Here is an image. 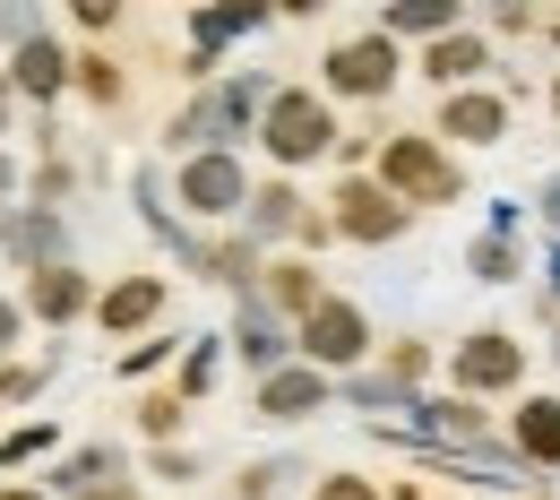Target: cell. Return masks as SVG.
<instances>
[{"mask_svg": "<svg viewBox=\"0 0 560 500\" xmlns=\"http://www.w3.org/2000/svg\"><path fill=\"white\" fill-rule=\"evenodd\" d=\"M293 251H302V259L337 251V216H328V208H311V216H302V242H293Z\"/></svg>", "mask_w": 560, "mask_h": 500, "instance_id": "obj_38", "label": "cell"}, {"mask_svg": "<svg viewBox=\"0 0 560 500\" xmlns=\"http://www.w3.org/2000/svg\"><path fill=\"white\" fill-rule=\"evenodd\" d=\"M78 104H86L95 121L130 113V61H121L113 44H78Z\"/></svg>", "mask_w": 560, "mask_h": 500, "instance_id": "obj_22", "label": "cell"}, {"mask_svg": "<svg viewBox=\"0 0 560 500\" xmlns=\"http://www.w3.org/2000/svg\"><path fill=\"white\" fill-rule=\"evenodd\" d=\"M224 362H233V354H224V337H190V346H182V371H173V388L199 406V397L215 388V371H224Z\"/></svg>", "mask_w": 560, "mask_h": 500, "instance_id": "obj_29", "label": "cell"}, {"mask_svg": "<svg viewBox=\"0 0 560 500\" xmlns=\"http://www.w3.org/2000/svg\"><path fill=\"white\" fill-rule=\"evenodd\" d=\"M61 457H70V431L52 423V415H26V423L0 431V466H9V475H18V466H44V475H52Z\"/></svg>", "mask_w": 560, "mask_h": 500, "instance_id": "obj_23", "label": "cell"}, {"mask_svg": "<svg viewBox=\"0 0 560 500\" xmlns=\"http://www.w3.org/2000/svg\"><path fill=\"white\" fill-rule=\"evenodd\" d=\"M113 484H130V449H113V440H78L70 457L44 475L52 500H104Z\"/></svg>", "mask_w": 560, "mask_h": 500, "instance_id": "obj_19", "label": "cell"}, {"mask_svg": "<svg viewBox=\"0 0 560 500\" xmlns=\"http://www.w3.org/2000/svg\"><path fill=\"white\" fill-rule=\"evenodd\" d=\"M526 500H552V492H526Z\"/></svg>", "mask_w": 560, "mask_h": 500, "instance_id": "obj_49", "label": "cell"}, {"mask_svg": "<svg viewBox=\"0 0 560 500\" xmlns=\"http://www.w3.org/2000/svg\"><path fill=\"white\" fill-rule=\"evenodd\" d=\"M440 147H457V155H483L517 130V95L491 78V86H457V95H431V121H422Z\"/></svg>", "mask_w": 560, "mask_h": 500, "instance_id": "obj_8", "label": "cell"}, {"mask_svg": "<svg viewBox=\"0 0 560 500\" xmlns=\"http://www.w3.org/2000/svg\"><path fill=\"white\" fill-rule=\"evenodd\" d=\"M371 173H380V182H388V190H397L415 216L457 208V199H466V155H457V147H440L431 130H388Z\"/></svg>", "mask_w": 560, "mask_h": 500, "instance_id": "obj_3", "label": "cell"}, {"mask_svg": "<svg viewBox=\"0 0 560 500\" xmlns=\"http://www.w3.org/2000/svg\"><path fill=\"white\" fill-rule=\"evenodd\" d=\"M164 311H173V277H155V268H130V277H104V302H95V328L130 354L147 346L155 328H164Z\"/></svg>", "mask_w": 560, "mask_h": 500, "instance_id": "obj_10", "label": "cell"}, {"mask_svg": "<svg viewBox=\"0 0 560 500\" xmlns=\"http://www.w3.org/2000/svg\"><path fill=\"white\" fill-rule=\"evenodd\" d=\"M319 208L337 216V242H346V251H397V242L422 224V216L406 208V199H397L380 173H337Z\"/></svg>", "mask_w": 560, "mask_h": 500, "instance_id": "obj_6", "label": "cell"}, {"mask_svg": "<svg viewBox=\"0 0 560 500\" xmlns=\"http://www.w3.org/2000/svg\"><path fill=\"white\" fill-rule=\"evenodd\" d=\"M500 440H509V457H517L526 475H560V388H526V397L509 406Z\"/></svg>", "mask_w": 560, "mask_h": 500, "instance_id": "obj_16", "label": "cell"}, {"mask_svg": "<svg viewBox=\"0 0 560 500\" xmlns=\"http://www.w3.org/2000/svg\"><path fill=\"white\" fill-rule=\"evenodd\" d=\"M302 216H311V199H302V182H284V173H259V190H250V208H242V233L277 259V251H293L302 242Z\"/></svg>", "mask_w": 560, "mask_h": 500, "instance_id": "obj_18", "label": "cell"}, {"mask_svg": "<svg viewBox=\"0 0 560 500\" xmlns=\"http://www.w3.org/2000/svg\"><path fill=\"white\" fill-rule=\"evenodd\" d=\"M337 147H346V121H337V104L319 95V78H284L277 104H268V121H259V173H284V182H302L311 164H337Z\"/></svg>", "mask_w": 560, "mask_h": 500, "instance_id": "obj_1", "label": "cell"}, {"mask_svg": "<svg viewBox=\"0 0 560 500\" xmlns=\"http://www.w3.org/2000/svg\"><path fill=\"white\" fill-rule=\"evenodd\" d=\"M44 380H52V354H18V362H0V415H9V406H35V397H44Z\"/></svg>", "mask_w": 560, "mask_h": 500, "instance_id": "obj_31", "label": "cell"}, {"mask_svg": "<svg viewBox=\"0 0 560 500\" xmlns=\"http://www.w3.org/2000/svg\"><path fill=\"white\" fill-rule=\"evenodd\" d=\"M0 500H52L44 484H0Z\"/></svg>", "mask_w": 560, "mask_h": 500, "instance_id": "obj_43", "label": "cell"}, {"mask_svg": "<svg viewBox=\"0 0 560 500\" xmlns=\"http://www.w3.org/2000/svg\"><path fill=\"white\" fill-rule=\"evenodd\" d=\"M130 199H139V216H147V233H155V242H164V251H173V233H182V216L164 208V199H173V190H164V164H139V182H130Z\"/></svg>", "mask_w": 560, "mask_h": 500, "instance_id": "obj_30", "label": "cell"}, {"mask_svg": "<svg viewBox=\"0 0 560 500\" xmlns=\"http://www.w3.org/2000/svg\"><path fill=\"white\" fill-rule=\"evenodd\" d=\"M526 208H535V224H544V233L560 242V164L544 173V182H535V199H526Z\"/></svg>", "mask_w": 560, "mask_h": 500, "instance_id": "obj_39", "label": "cell"}, {"mask_svg": "<svg viewBox=\"0 0 560 500\" xmlns=\"http://www.w3.org/2000/svg\"><path fill=\"white\" fill-rule=\"evenodd\" d=\"M544 113H552V121H560V70L544 78Z\"/></svg>", "mask_w": 560, "mask_h": 500, "instance_id": "obj_44", "label": "cell"}, {"mask_svg": "<svg viewBox=\"0 0 560 500\" xmlns=\"http://www.w3.org/2000/svg\"><path fill=\"white\" fill-rule=\"evenodd\" d=\"M380 35H397L406 53L422 44H440V35H457V26H475V9L466 0H380V18H371Z\"/></svg>", "mask_w": 560, "mask_h": 500, "instance_id": "obj_21", "label": "cell"}, {"mask_svg": "<svg viewBox=\"0 0 560 500\" xmlns=\"http://www.w3.org/2000/svg\"><path fill=\"white\" fill-rule=\"evenodd\" d=\"M526 371H535V346L517 337V328H466L457 346H448V388L457 397H475V406H491V397H526Z\"/></svg>", "mask_w": 560, "mask_h": 500, "instance_id": "obj_5", "label": "cell"}, {"mask_svg": "<svg viewBox=\"0 0 560 500\" xmlns=\"http://www.w3.org/2000/svg\"><path fill=\"white\" fill-rule=\"evenodd\" d=\"M18 208H26V173H18V155L0 147V224H9Z\"/></svg>", "mask_w": 560, "mask_h": 500, "instance_id": "obj_41", "label": "cell"}, {"mask_svg": "<svg viewBox=\"0 0 560 500\" xmlns=\"http://www.w3.org/2000/svg\"><path fill=\"white\" fill-rule=\"evenodd\" d=\"M544 362H552V371H560V328H552V337H544Z\"/></svg>", "mask_w": 560, "mask_h": 500, "instance_id": "obj_46", "label": "cell"}, {"mask_svg": "<svg viewBox=\"0 0 560 500\" xmlns=\"http://www.w3.org/2000/svg\"><path fill=\"white\" fill-rule=\"evenodd\" d=\"M328 293H337V286H328V277H319V259H302V251H277V259H268V277H259V302H268L277 319H293V328H302Z\"/></svg>", "mask_w": 560, "mask_h": 500, "instance_id": "obj_20", "label": "cell"}, {"mask_svg": "<svg viewBox=\"0 0 560 500\" xmlns=\"http://www.w3.org/2000/svg\"><path fill=\"white\" fill-rule=\"evenodd\" d=\"M104 500H147V492H139V484H113V492H104Z\"/></svg>", "mask_w": 560, "mask_h": 500, "instance_id": "obj_45", "label": "cell"}, {"mask_svg": "<svg viewBox=\"0 0 560 500\" xmlns=\"http://www.w3.org/2000/svg\"><path fill=\"white\" fill-rule=\"evenodd\" d=\"M164 362H173V337H147V346H130L113 371H121V380H147V371H164Z\"/></svg>", "mask_w": 560, "mask_h": 500, "instance_id": "obj_36", "label": "cell"}, {"mask_svg": "<svg viewBox=\"0 0 560 500\" xmlns=\"http://www.w3.org/2000/svg\"><path fill=\"white\" fill-rule=\"evenodd\" d=\"M18 302H26V328H95V302H104V277L86 268V259H70V268H44V277H26L18 286Z\"/></svg>", "mask_w": 560, "mask_h": 500, "instance_id": "obj_12", "label": "cell"}, {"mask_svg": "<svg viewBox=\"0 0 560 500\" xmlns=\"http://www.w3.org/2000/svg\"><path fill=\"white\" fill-rule=\"evenodd\" d=\"M466 277L475 286H526V233H475L466 242Z\"/></svg>", "mask_w": 560, "mask_h": 500, "instance_id": "obj_26", "label": "cell"}, {"mask_svg": "<svg viewBox=\"0 0 560 500\" xmlns=\"http://www.w3.org/2000/svg\"><path fill=\"white\" fill-rule=\"evenodd\" d=\"M26 35H44V18H35V9H26V0H9V9H0V44H9V53H18V44H26Z\"/></svg>", "mask_w": 560, "mask_h": 500, "instance_id": "obj_40", "label": "cell"}, {"mask_svg": "<svg viewBox=\"0 0 560 500\" xmlns=\"http://www.w3.org/2000/svg\"><path fill=\"white\" fill-rule=\"evenodd\" d=\"M328 406H346V380H328V371H311V362H284L277 380L250 388V423H268V431L319 423Z\"/></svg>", "mask_w": 560, "mask_h": 500, "instance_id": "obj_11", "label": "cell"}, {"mask_svg": "<svg viewBox=\"0 0 560 500\" xmlns=\"http://www.w3.org/2000/svg\"><path fill=\"white\" fill-rule=\"evenodd\" d=\"M70 26L86 35V44H104V35L121 26V0H70Z\"/></svg>", "mask_w": 560, "mask_h": 500, "instance_id": "obj_35", "label": "cell"}, {"mask_svg": "<svg viewBox=\"0 0 560 500\" xmlns=\"http://www.w3.org/2000/svg\"><path fill=\"white\" fill-rule=\"evenodd\" d=\"M544 44H552V53H560V9H552V26H544Z\"/></svg>", "mask_w": 560, "mask_h": 500, "instance_id": "obj_47", "label": "cell"}, {"mask_svg": "<svg viewBox=\"0 0 560 500\" xmlns=\"http://www.w3.org/2000/svg\"><path fill=\"white\" fill-rule=\"evenodd\" d=\"M371 371H380L388 388H406V397H431V380H440V346H431V337H388Z\"/></svg>", "mask_w": 560, "mask_h": 500, "instance_id": "obj_25", "label": "cell"}, {"mask_svg": "<svg viewBox=\"0 0 560 500\" xmlns=\"http://www.w3.org/2000/svg\"><path fill=\"white\" fill-rule=\"evenodd\" d=\"M311 500H388V484H371L362 466H328V475L311 484Z\"/></svg>", "mask_w": 560, "mask_h": 500, "instance_id": "obj_33", "label": "cell"}, {"mask_svg": "<svg viewBox=\"0 0 560 500\" xmlns=\"http://www.w3.org/2000/svg\"><path fill=\"white\" fill-rule=\"evenodd\" d=\"M293 484H319L302 457H250V466H233V484H224V500H284Z\"/></svg>", "mask_w": 560, "mask_h": 500, "instance_id": "obj_27", "label": "cell"}, {"mask_svg": "<svg viewBox=\"0 0 560 500\" xmlns=\"http://www.w3.org/2000/svg\"><path fill=\"white\" fill-rule=\"evenodd\" d=\"M431 500H475V492H431Z\"/></svg>", "mask_w": 560, "mask_h": 500, "instance_id": "obj_48", "label": "cell"}, {"mask_svg": "<svg viewBox=\"0 0 560 500\" xmlns=\"http://www.w3.org/2000/svg\"><path fill=\"white\" fill-rule=\"evenodd\" d=\"M70 199H78L70 147H61V155H35V173H26V208H61V216H70Z\"/></svg>", "mask_w": 560, "mask_h": 500, "instance_id": "obj_28", "label": "cell"}, {"mask_svg": "<svg viewBox=\"0 0 560 500\" xmlns=\"http://www.w3.org/2000/svg\"><path fill=\"white\" fill-rule=\"evenodd\" d=\"M406 78H415V53L397 35H380V26L328 35V53H319V95L328 104H388Z\"/></svg>", "mask_w": 560, "mask_h": 500, "instance_id": "obj_2", "label": "cell"}, {"mask_svg": "<svg viewBox=\"0 0 560 500\" xmlns=\"http://www.w3.org/2000/svg\"><path fill=\"white\" fill-rule=\"evenodd\" d=\"M130 423H139V440H147V449H182V431H190V397H182L173 380H155V388H139Z\"/></svg>", "mask_w": 560, "mask_h": 500, "instance_id": "obj_24", "label": "cell"}, {"mask_svg": "<svg viewBox=\"0 0 560 500\" xmlns=\"http://www.w3.org/2000/svg\"><path fill=\"white\" fill-rule=\"evenodd\" d=\"M199 475V449L182 440V449H147V484H190Z\"/></svg>", "mask_w": 560, "mask_h": 500, "instance_id": "obj_34", "label": "cell"}, {"mask_svg": "<svg viewBox=\"0 0 560 500\" xmlns=\"http://www.w3.org/2000/svg\"><path fill=\"white\" fill-rule=\"evenodd\" d=\"M380 328H371V311L353 302V293H328L311 319H302V362L311 371H328V380H353V371H371L380 362Z\"/></svg>", "mask_w": 560, "mask_h": 500, "instance_id": "obj_7", "label": "cell"}, {"mask_svg": "<svg viewBox=\"0 0 560 500\" xmlns=\"http://www.w3.org/2000/svg\"><path fill=\"white\" fill-rule=\"evenodd\" d=\"M78 259V233L61 208H18L9 224H0V268L26 286V277H44V268H70Z\"/></svg>", "mask_w": 560, "mask_h": 500, "instance_id": "obj_14", "label": "cell"}, {"mask_svg": "<svg viewBox=\"0 0 560 500\" xmlns=\"http://www.w3.org/2000/svg\"><path fill=\"white\" fill-rule=\"evenodd\" d=\"M0 70H9V86H18L26 113H52V104H70V95H78V44H61V35L44 26V35H26Z\"/></svg>", "mask_w": 560, "mask_h": 500, "instance_id": "obj_13", "label": "cell"}, {"mask_svg": "<svg viewBox=\"0 0 560 500\" xmlns=\"http://www.w3.org/2000/svg\"><path fill=\"white\" fill-rule=\"evenodd\" d=\"M18 121H26V104H18V86H9V70H0V147L18 139Z\"/></svg>", "mask_w": 560, "mask_h": 500, "instance_id": "obj_42", "label": "cell"}, {"mask_svg": "<svg viewBox=\"0 0 560 500\" xmlns=\"http://www.w3.org/2000/svg\"><path fill=\"white\" fill-rule=\"evenodd\" d=\"M224 354L242 362V380L259 388V380H277L284 362H302V328L277 319V311L250 293V302H233V319H224Z\"/></svg>", "mask_w": 560, "mask_h": 500, "instance_id": "obj_9", "label": "cell"}, {"mask_svg": "<svg viewBox=\"0 0 560 500\" xmlns=\"http://www.w3.org/2000/svg\"><path fill=\"white\" fill-rule=\"evenodd\" d=\"M406 440H415V449H483V440H500V431H491V415L475 406V397L431 388V397L415 406V423H406Z\"/></svg>", "mask_w": 560, "mask_h": 500, "instance_id": "obj_17", "label": "cell"}, {"mask_svg": "<svg viewBox=\"0 0 560 500\" xmlns=\"http://www.w3.org/2000/svg\"><path fill=\"white\" fill-rule=\"evenodd\" d=\"M415 78L431 95H457V86H491L500 78V44L483 35V18L475 26H457V35H440V44H422L415 53Z\"/></svg>", "mask_w": 560, "mask_h": 500, "instance_id": "obj_15", "label": "cell"}, {"mask_svg": "<svg viewBox=\"0 0 560 500\" xmlns=\"http://www.w3.org/2000/svg\"><path fill=\"white\" fill-rule=\"evenodd\" d=\"M544 26H552V18H544L535 0H491L483 9V35H517V44H526V35H544Z\"/></svg>", "mask_w": 560, "mask_h": 500, "instance_id": "obj_32", "label": "cell"}, {"mask_svg": "<svg viewBox=\"0 0 560 500\" xmlns=\"http://www.w3.org/2000/svg\"><path fill=\"white\" fill-rule=\"evenodd\" d=\"M18 354H26V302L0 293V362H18Z\"/></svg>", "mask_w": 560, "mask_h": 500, "instance_id": "obj_37", "label": "cell"}, {"mask_svg": "<svg viewBox=\"0 0 560 500\" xmlns=\"http://www.w3.org/2000/svg\"><path fill=\"white\" fill-rule=\"evenodd\" d=\"M250 190H259V164L233 155V147H208V155L173 164V208H182V224H199V233H233L242 208H250Z\"/></svg>", "mask_w": 560, "mask_h": 500, "instance_id": "obj_4", "label": "cell"}]
</instances>
